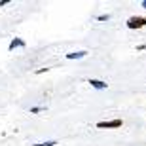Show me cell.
<instances>
[{
  "label": "cell",
  "instance_id": "1",
  "mask_svg": "<svg viewBox=\"0 0 146 146\" xmlns=\"http://www.w3.org/2000/svg\"><path fill=\"white\" fill-rule=\"evenodd\" d=\"M125 25H127V29H131V31L142 29V27H146V17H129Z\"/></svg>",
  "mask_w": 146,
  "mask_h": 146
},
{
  "label": "cell",
  "instance_id": "2",
  "mask_svg": "<svg viewBox=\"0 0 146 146\" xmlns=\"http://www.w3.org/2000/svg\"><path fill=\"white\" fill-rule=\"evenodd\" d=\"M121 125H123L121 119H108V121H99L97 127L99 129H118V127H121Z\"/></svg>",
  "mask_w": 146,
  "mask_h": 146
},
{
  "label": "cell",
  "instance_id": "3",
  "mask_svg": "<svg viewBox=\"0 0 146 146\" xmlns=\"http://www.w3.org/2000/svg\"><path fill=\"white\" fill-rule=\"evenodd\" d=\"M25 46H27V42L23 38H13L10 42V46H8V51H13L15 48H25Z\"/></svg>",
  "mask_w": 146,
  "mask_h": 146
},
{
  "label": "cell",
  "instance_id": "4",
  "mask_svg": "<svg viewBox=\"0 0 146 146\" xmlns=\"http://www.w3.org/2000/svg\"><path fill=\"white\" fill-rule=\"evenodd\" d=\"M91 87H95V89H106L108 87V84L106 82H103V80H95V78H91V80L87 82Z\"/></svg>",
  "mask_w": 146,
  "mask_h": 146
},
{
  "label": "cell",
  "instance_id": "5",
  "mask_svg": "<svg viewBox=\"0 0 146 146\" xmlns=\"http://www.w3.org/2000/svg\"><path fill=\"white\" fill-rule=\"evenodd\" d=\"M87 51L86 49H82V51H72V53H66V59L68 61H74V59H82V57H86Z\"/></svg>",
  "mask_w": 146,
  "mask_h": 146
},
{
  "label": "cell",
  "instance_id": "6",
  "mask_svg": "<svg viewBox=\"0 0 146 146\" xmlns=\"http://www.w3.org/2000/svg\"><path fill=\"white\" fill-rule=\"evenodd\" d=\"M55 144H57V141H46V142H38L34 146H55Z\"/></svg>",
  "mask_w": 146,
  "mask_h": 146
},
{
  "label": "cell",
  "instance_id": "7",
  "mask_svg": "<svg viewBox=\"0 0 146 146\" xmlns=\"http://www.w3.org/2000/svg\"><path fill=\"white\" fill-rule=\"evenodd\" d=\"M110 19V15L108 13H103V15H97V21H108Z\"/></svg>",
  "mask_w": 146,
  "mask_h": 146
},
{
  "label": "cell",
  "instance_id": "8",
  "mask_svg": "<svg viewBox=\"0 0 146 146\" xmlns=\"http://www.w3.org/2000/svg\"><path fill=\"white\" fill-rule=\"evenodd\" d=\"M42 106H33V108H31V112H33V114H38V112H42Z\"/></svg>",
  "mask_w": 146,
  "mask_h": 146
},
{
  "label": "cell",
  "instance_id": "9",
  "mask_svg": "<svg viewBox=\"0 0 146 146\" xmlns=\"http://www.w3.org/2000/svg\"><path fill=\"white\" fill-rule=\"evenodd\" d=\"M48 70H49V68H38L36 74H44V72H48Z\"/></svg>",
  "mask_w": 146,
  "mask_h": 146
},
{
  "label": "cell",
  "instance_id": "10",
  "mask_svg": "<svg viewBox=\"0 0 146 146\" xmlns=\"http://www.w3.org/2000/svg\"><path fill=\"white\" fill-rule=\"evenodd\" d=\"M6 4H10V0H0V6H6Z\"/></svg>",
  "mask_w": 146,
  "mask_h": 146
},
{
  "label": "cell",
  "instance_id": "11",
  "mask_svg": "<svg viewBox=\"0 0 146 146\" xmlns=\"http://www.w3.org/2000/svg\"><path fill=\"white\" fill-rule=\"evenodd\" d=\"M141 6H142V8L146 10V0H142V2H141Z\"/></svg>",
  "mask_w": 146,
  "mask_h": 146
}]
</instances>
